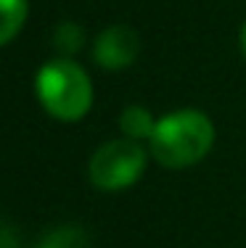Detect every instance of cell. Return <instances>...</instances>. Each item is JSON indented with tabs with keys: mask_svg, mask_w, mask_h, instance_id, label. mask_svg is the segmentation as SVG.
Instances as JSON below:
<instances>
[{
	"mask_svg": "<svg viewBox=\"0 0 246 248\" xmlns=\"http://www.w3.org/2000/svg\"><path fill=\"white\" fill-rule=\"evenodd\" d=\"M53 45L64 53V58H69L85 45V32L74 21H64V24H58L56 34H53Z\"/></svg>",
	"mask_w": 246,
	"mask_h": 248,
	"instance_id": "7",
	"label": "cell"
},
{
	"mask_svg": "<svg viewBox=\"0 0 246 248\" xmlns=\"http://www.w3.org/2000/svg\"><path fill=\"white\" fill-rule=\"evenodd\" d=\"M151 156L164 169H188L198 164L214 145V124L196 108H183L156 119L148 140Z\"/></svg>",
	"mask_w": 246,
	"mask_h": 248,
	"instance_id": "1",
	"label": "cell"
},
{
	"mask_svg": "<svg viewBox=\"0 0 246 248\" xmlns=\"http://www.w3.org/2000/svg\"><path fill=\"white\" fill-rule=\"evenodd\" d=\"M37 248H87V238L80 227H58L45 235Z\"/></svg>",
	"mask_w": 246,
	"mask_h": 248,
	"instance_id": "8",
	"label": "cell"
},
{
	"mask_svg": "<svg viewBox=\"0 0 246 248\" xmlns=\"http://www.w3.org/2000/svg\"><path fill=\"white\" fill-rule=\"evenodd\" d=\"M140 43H138V32L130 27H109L103 29L96 37V45H93V58L101 69H109V72H119V69H127L132 61L138 58Z\"/></svg>",
	"mask_w": 246,
	"mask_h": 248,
	"instance_id": "4",
	"label": "cell"
},
{
	"mask_svg": "<svg viewBox=\"0 0 246 248\" xmlns=\"http://www.w3.org/2000/svg\"><path fill=\"white\" fill-rule=\"evenodd\" d=\"M29 14L27 0H0V48L21 32Z\"/></svg>",
	"mask_w": 246,
	"mask_h": 248,
	"instance_id": "6",
	"label": "cell"
},
{
	"mask_svg": "<svg viewBox=\"0 0 246 248\" xmlns=\"http://www.w3.org/2000/svg\"><path fill=\"white\" fill-rule=\"evenodd\" d=\"M154 127H156V119L151 116V111L146 108V106H127L125 111H122L119 116V129L125 132L127 140H151V135H154Z\"/></svg>",
	"mask_w": 246,
	"mask_h": 248,
	"instance_id": "5",
	"label": "cell"
},
{
	"mask_svg": "<svg viewBox=\"0 0 246 248\" xmlns=\"http://www.w3.org/2000/svg\"><path fill=\"white\" fill-rule=\"evenodd\" d=\"M146 161H148V156H146L143 145H138L135 140H109L90 156L87 177H90L93 187L103 193L127 190L143 177Z\"/></svg>",
	"mask_w": 246,
	"mask_h": 248,
	"instance_id": "3",
	"label": "cell"
},
{
	"mask_svg": "<svg viewBox=\"0 0 246 248\" xmlns=\"http://www.w3.org/2000/svg\"><path fill=\"white\" fill-rule=\"evenodd\" d=\"M34 90L43 108L58 122H80L93 106V82L72 58H53L37 72Z\"/></svg>",
	"mask_w": 246,
	"mask_h": 248,
	"instance_id": "2",
	"label": "cell"
},
{
	"mask_svg": "<svg viewBox=\"0 0 246 248\" xmlns=\"http://www.w3.org/2000/svg\"><path fill=\"white\" fill-rule=\"evenodd\" d=\"M238 45H241V53H244V58H246V21H244L241 32H238Z\"/></svg>",
	"mask_w": 246,
	"mask_h": 248,
	"instance_id": "9",
	"label": "cell"
}]
</instances>
